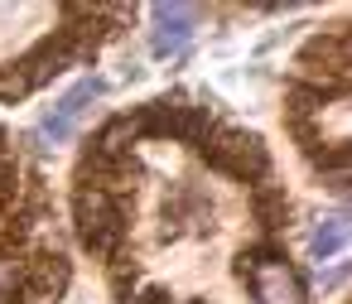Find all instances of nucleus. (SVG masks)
I'll use <instances>...</instances> for the list:
<instances>
[{
  "mask_svg": "<svg viewBox=\"0 0 352 304\" xmlns=\"http://www.w3.org/2000/svg\"><path fill=\"white\" fill-rule=\"evenodd\" d=\"M126 304H174V294H164V290H145V294H135V299H126Z\"/></svg>",
  "mask_w": 352,
  "mask_h": 304,
  "instance_id": "nucleus-11",
  "label": "nucleus"
},
{
  "mask_svg": "<svg viewBox=\"0 0 352 304\" xmlns=\"http://www.w3.org/2000/svg\"><path fill=\"white\" fill-rule=\"evenodd\" d=\"M20 275H25V294L58 299L68 290V261L58 251H39L34 261H20Z\"/></svg>",
  "mask_w": 352,
  "mask_h": 304,
  "instance_id": "nucleus-7",
  "label": "nucleus"
},
{
  "mask_svg": "<svg viewBox=\"0 0 352 304\" xmlns=\"http://www.w3.org/2000/svg\"><path fill=\"white\" fill-rule=\"evenodd\" d=\"M135 135L140 140H188V145H203V135L212 131V111L208 107H188V102H169V97H160V102H145L135 116Z\"/></svg>",
  "mask_w": 352,
  "mask_h": 304,
  "instance_id": "nucleus-3",
  "label": "nucleus"
},
{
  "mask_svg": "<svg viewBox=\"0 0 352 304\" xmlns=\"http://www.w3.org/2000/svg\"><path fill=\"white\" fill-rule=\"evenodd\" d=\"M285 213H289V203L280 188H256V217L265 227H285Z\"/></svg>",
  "mask_w": 352,
  "mask_h": 304,
  "instance_id": "nucleus-10",
  "label": "nucleus"
},
{
  "mask_svg": "<svg viewBox=\"0 0 352 304\" xmlns=\"http://www.w3.org/2000/svg\"><path fill=\"white\" fill-rule=\"evenodd\" d=\"M342 251H347V217H342V213L318 217L314 232H309V256H314V261H333V256H342Z\"/></svg>",
  "mask_w": 352,
  "mask_h": 304,
  "instance_id": "nucleus-9",
  "label": "nucleus"
},
{
  "mask_svg": "<svg viewBox=\"0 0 352 304\" xmlns=\"http://www.w3.org/2000/svg\"><path fill=\"white\" fill-rule=\"evenodd\" d=\"M102 92H107V83H102V78H82V83H78V87H73V92L49 111V116H44V126H39L34 135H39V140H54V145H58V140H68V135L78 131L82 111H87Z\"/></svg>",
  "mask_w": 352,
  "mask_h": 304,
  "instance_id": "nucleus-6",
  "label": "nucleus"
},
{
  "mask_svg": "<svg viewBox=\"0 0 352 304\" xmlns=\"http://www.w3.org/2000/svg\"><path fill=\"white\" fill-rule=\"evenodd\" d=\"M314 63H328L323 73L333 78V83H342L347 78V34H314L309 44H304V54H299V68H314Z\"/></svg>",
  "mask_w": 352,
  "mask_h": 304,
  "instance_id": "nucleus-8",
  "label": "nucleus"
},
{
  "mask_svg": "<svg viewBox=\"0 0 352 304\" xmlns=\"http://www.w3.org/2000/svg\"><path fill=\"white\" fill-rule=\"evenodd\" d=\"M208 155L212 169H222L227 179H241V184H256L270 174V155H265V140L251 135V131H236V126H212L198 145Z\"/></svg>",
  "mask_w": 352,
  "mask_h": 304,
  "instance_id": "nucleus-2",
  "label": "nucleus"
},
{
  "mask_svg": "<svg viewBox=\"0 0 352 304\" xmlns=\"http://www.w3.org/2000/svg\"><path fill=\"white\" fill-rule=\"evenodd\" d=\"M241 275H251L256 304H304L299 270L285 256H275V251H246L241 256Z\"/></svg>",
  "mask_w": 352,
  "mask_h": 304,
  "instance_id": "nucleus-4",
  "label": "nucleus"
},
{
  "mask_svg": "<svg viewBox=\"0 0 352 304\" xmlns=\"http://www.w3.org/2000/svg\"><path fill=\"white\" fill-rule=\"evenodd\" d=\"M73 222H78V241L92 256H116V246L126 241V213L116 203V193L82 184L73 198Z\"/></svg>",
  "mask_w": 352,
  "mask_h": 304,
  "instance_id": "nucleus-1",
  "label": "nucleus"
},
{
  "mask_svg": "<svg viewBox=\"0 0 352 304\" xmlns=\"http://www.w3.org/2000/svg\"><path fill=\"white\" fill-rule=\"evenodd\" d=\"M150 15H155L150 49H155L160 58H179V54L193 44L198 25H203V10H198V6H155Z\"/></svg>",
  "mask_w": 352,
  "mask_h": 304,
  "instance_id": "nucleus-5",
  "label": "nucleus"
}]
</instances>
